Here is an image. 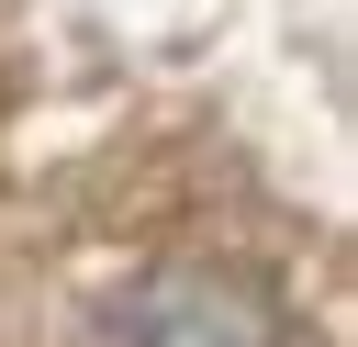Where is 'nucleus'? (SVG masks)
<instances>
[{
  "label": "nucleus",
  "instance_id": "nucleus-1",
  "mask_svg": "<svg viewBox=\"0 0 358 347\" xmlns=\"http://www.w3.org/2000/svg\"><path fill=\"white\" fill-rule=\"evenodd\" d=\"M90 347H302V325L235 257H134L90 291Z\"/></svg>",
  "mask_w": 358,
  "mask_h": 347
}]
</instances>
